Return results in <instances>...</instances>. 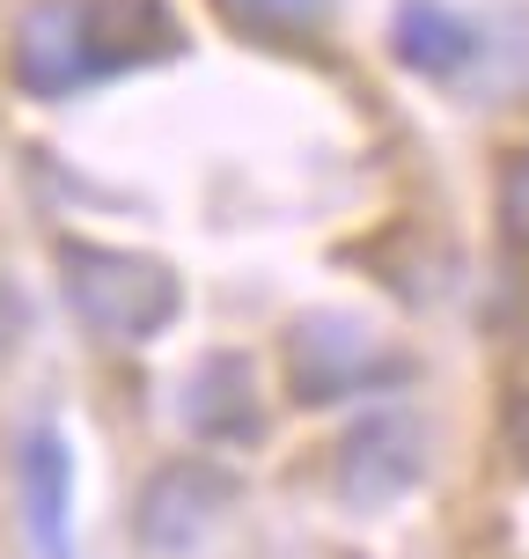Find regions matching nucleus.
<instances>
[{"label": "nucleus", "instance_id": "obj_1", "mask_svg": "<svg viewBox=\"0 0 529 559\" xmlns=\"http://www.w3.org/2000/svg\"><path fill=\"white\" fill-rule=\"evenodd\" d=\"M184 52L169 0H23L8 23V82L23 96H82L96 82Z\"/></svg>", "mask_w": 529, "mask_h": 559}, {"label": "nucleus", "instance_id": "obj_2", "mask_svg": "<svg viewBox=\"0 0 529 559\" xmlns=\"http://www.w3.org/2000/svg\"><path fill=\"white\" fill-rule=\"evenodd\" d=\"M59 287H67L74 317L111 346H147L184 309V287L163 258L118 251V243H82V236L59 243Z\"/></svg>", "mask_w": 529, "mask_h": 559}, {"label": "nucleus", "instance_id": "obj_3", "mask_svg": "<svg viewBox=\"0 0 529 559\" xmlns=\"http://www.w3.org/2000/svg\"><path fill=\"white\" fill-rule=\"evenodd\" d=\"M279 376H287L294 405H338V397H361V391H390L405 376V361L383 354L368 338V324L332 317V309H309L279 338Z\"/></svg>", "mask_w": 529, "mask_h": 559}, {"label": "nucleus", "instance_id": "obj_4", "mask_svg": "<svg viewBox=\"0 0 529 559\" xmlns=\"http://www.w3.org/2000/svg\"><path fill=\"white\" fill-rule=\"evenodd\" d=\"M236 493L243 486H236L228 464H214V456H169V464H155V478L140 486V501H133V545L155 559L199 552L214 537V523L236 508Z\"/></svg>", "mask_w": 529, "mask_h": 559}, {"label": "nucleus", "instance_id": "obj_5", "mask_svg": "<svg viewBox=\"0 0 529 559\" xmlns=\"http://www.w3.org/2000/svg\"><path fill=\"white\" fill-rule=\"evenodd\" d=\"M419 472H426V427H419L405 405H383V413L353 419V427L338 435V449H332L338 501L361 508V515L405 501V493L419 486Z\"/></svg>", "mask_w": 529, "mask_h": 559}, {"label": "nucleus", "instance_id": "obj_6", "mask_svg": "<svg viewBox=\"0 0 529 559\" xmlns=\"http://www.w3.org/2000/svg\"><path fill=\"white\" fill-rule=\"evenodd\" d=\"M15 508L37 559H74V449L52 427H29L15 449Z\"/></svg>", "mask_w": 529, "mask_h": 559}, {"label": "nucleus", "instance_id": "obj_7", "mask_svg": "<svg viewBox=\"0 0 529 559\" xmlns=\"http://www.w3.org/2000/svg\"><path fill=\"white\" fill-rule=\"evenodd\" d=\"M184 427H192L206 449H243L265 435V391H257V368L251 354H206L184 383Z\"/></svg>", "mask_w": 529, "mask_h": 559}, {"label": "nucleus", "instance_id": "obj_8", "mask_svg": "<svg viewBox=\"0 0 529 559\" xmlns=\"http://www.w3.org/2000/svg\"><path fill=\"white\" fill-rule=\"evenodd\" d=\"M390 52H397V67H412L419 82H456V74H471V59H478V29L448 0H397Z\"/></svg>", "mask_w": 529, "mask_h": 559}, {"label": "nucleus", "instance_id": "obj_9", "mask_svg": "<svg viewBox=\"0 0 529 559\" xmlns=\"http://www.w3.org/2000/svg\"><path fill=\"white\" fill-rule=\"evenodd\" d=\"M236 37H257V45H294V37H316L332 23V0H214Z\"/></svg>", "mask_w": 529, "mask_h": 559}, {"label": "nucleus", "instance_id": "obj_10", "mask_svg": "<svg viewBox=\"0 0 529 559\" xmlns=\"http://www.w3.org/2000/svg\"><path fill=\"white\" fill-rule=\"evenodd\" d=\"M501 236L515 251H529V147H515L501 169Z\"/></svg>", "mask_w": 529, "mask_h": 559}, {"label": "nucleus", "instance_id": "obj_11", "mask_svg": "<svg viewBox=\"0 0 529 559\" xmlns=\"http://www.w3.org/2000/svg\"><path fill=\"white\" fill-rule=\"evenodd\" d=\"M501 435H507V456H515V472L529 478V391H515V397H507Z\"/></svg>", "mask_w": 529, "mask_h": 559}, {"label": "nucleus", "instance_id": "obj_12", "mask_svg": "<svg viewBox=\"0 0 529 559\" xmlns=\"http://www.w3.org/2000/svg\"><path fill=\"white\" fill-rule=\"evenodd\" d=\"M15 338H23V302H15V287L0 280V361L15 354Z\"/></svg>", "mask_w": 529, "mask_h": 559}]
</instances>
